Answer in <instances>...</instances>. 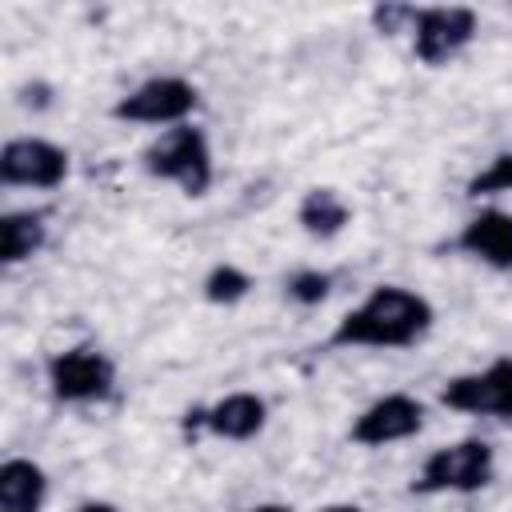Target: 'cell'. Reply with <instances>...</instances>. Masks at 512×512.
<instances>
[{
	"mask_svg": "<svg viewBox=\"0 0 512 512\" xmlns=\"http://www.w3.org/2000/svg\"><path fill=\"white\" fill-rule=\"evenodd\" d=\"M316 512H364L360 504H352V500H332V504H320Z\"/></svg>",
	"mask_w": 512,
	"mask_h": 512,
	"instance_id": "d6986e66",
	"label": "cell"
},
{
	"mask_svg": "<svg viewBox=\"0 0 512 512\" xmlns=\"http://www.w3.org/2000/svg\"><path fill=\"white\" fill-rule=\"evenodd\" d=\"M72 172L68 148L44 136H12L0 148V184L8 188H60Z\"/></svg>",
	"mask_w": 512,
	"mask_h": 512,
	"instance_id": "ba28073f",
	"label": "cell"
},
{
	"mask_svg": "<svg viewBox=\"0 0 512 512\" xmlns=\"http://www.w3.org/2000/svg\"><path fill=\"white\" fill-rule=\"evenodd\" d=\"M76 512H120V508H116L112 500H84Z\"/></svg>",
	"mask_w": 512,
	"mask_h": 512,
	"instance_id": "ffe728a7",
	"label": "cell"
},
{
	"mask_svg": "<svg viewBox=\"0 0 512 512\" xmlns=\"http://www.w3.org/2000/svg\"><path fill=\"white\" fill-rule=\"evenodd\" d=\"M372 28L380 36H400V32H412V20H416V8L412 4H376L368 12Z\"/></svg>",
	"mask_w": 512,
	"mask_h": 512,
	"instance_id": "ac0fdd59",
	"label": "cell"
},
{
	"mask_svg": "<svg viewBox=\"0 0 512 512\" xmlns=\"http://www.w3.org/2000/svg\"><path fill=\"white\" fill-rule=\"evenodd\" d=\"M240 512H292V508L276 504V500H264V504H252V508H240Z\"/></svg>",
	"mask_w": 512,
	"mask_h": 512,
	"instance_id": "44dd1931",
	"label": "cell"
},
{
	"mask_svg": "<svg viewBox=\"0 0 512 512\" xmlns=\"http://www.w3.org/2000/svg\"><path fill=\"white\" fill-rule=\"evenodd\" d=\"M48 240V216L36 212V208H20V212H4L0 216V260L12 268V264H24L32 260Z\"/></svg>",
	"mask_w": 512,
	"mask_h": 512,
	"instance_id": "5bb4252c",
	"label": "cell"
},
{
	"mask_svg": "<svg viewBox=\"0 0 512 512\" xmlns=\"http://www.w3.org/2000/svg\"><path fill=\"white\" fill-rule=\"evenodd\" d=\"M196 104H200V88L188 76H148L112 104V116L124 124L176 128V124H188Z\"/></svg>",
	"mask_w": 512,
	"mask_h": 512,
	"instance_id": "5b68a950",
	"label": "cell"
},
{
	"mask_svg": "<svg viewBox=\"0 0 512 512\" xmlns=\"http://www.w3.org/2000/svg\"><path fill=\"white\" fill-rule=\"evenodd\" d=\"M48 500V472L28 456L0 464V512H40Z\"/></svg>",
	"mask_w": 512,
	"mask_h": 512,
	"instance_id": "7c38bea8",
	"label": "cell"
},
{
	"mask_svg": "<svg viewBox=\"0 0 512 512\" xmlns=\"http://www.w3.org/2000/svg\"><path fill=\"white\" fill-rule=\"evenodd\" d=\"M492 476H496V448L480 436H464V440L432 448L420 460L408 492L412 496H472L488 488Z\"/></svg>",
	"mask_w": 512,
	"mask_h": 512,
	"instance_id": "3957f363",
	"label": "cell"
},
{
	"mask_svg": "<svg viewBox=\"0 0 512 512\" xmlns=\"http://www.w3.org/2000/svg\"><path fill=\"white\" fill-rule=\"evenodd\" d=\"M268 424V400L260 392H228L212 400L208 408H188L184 412V432H208L216 440H252Z\"/></svg>",
	"mask_w": 512,
	"mask_h": 512,
	"instance_id": "30bf717a",
	"label": "cell"
},
{
	"mask_svg": "<svg viewBox=\"0 0 512 512\" xmlns=\"http://www.w3.org/2000/svg\"><path fill=\"white\" fill-rule=\"evenodd\" d=\"M44 376H48V392L60 404H104L116 392V364L92 344L52 352Z\"/></svg>",
	"mask_w": 512,
	"mask_h": 512,
	"instance_id": "277c9868",
	"label": "cell"
},
{
	"mask_svg": "<svg viewBox=\"0 0 512 512\" xmlns=\"http://www.w3.org/2000/svg\"><path fill=\"white\" fill-rule=\"evenodd\" d=\"M476 28H480V16L464 4H428V8H416V20H412V56L428 68H440L448 64L452 56H460L472 40H476Z\"/></svg>",
	"mask_w": 512,
	"mask_h": 512,
	"instance_id": "8992f818",
	"label": "cell"
},
{
	"mask_svg": "<svg viewBox=\"0 0 512 512\" xmlns=\"http://www.w3.org/2000/svg\"><path fill=\"white\" fill-rule=\"evenodd\" d=\"M424 400L412 392H384L376 396L368 408H360V416L348 428V440L360 448H388L400 440H412L424 428Z\"/></svg>",
	"mask_w": 512,
	"mask_h": 512,
	"instance_id": "9c48e42d",
	"label": "cell"
},
{
	"mask_svg": "<svg viewBox=\"0 0 512 512\" xmlns=\"http://www.w3.org/2000/svg\"><path fill=\"white\" fill-rule=\"evenodd\" d=\"M140 168L152 180L176 184L184 196H204L212 188L216 164H212V140L200 124H176L152 136L140 152Z\"/></svg>",
	"mask_w": 512,
	"mask_h": 512,
	"instance_id": "7a4b0ae2",
	"label": "cell"
},
{
	"mask_svg": "<svg viewBox=\"0 0 512 512\" xmlns=\"http://www.w3.org/2000/svg\"><path fill=\"white\" fill-rule=\"evenodd\" d=\"M284 296L300 308H316L332 296V272L324 268H296L288 280H284Z\"/></svg>",
	"mask_w": 512,
	"mask_h": 512,
	"instance_id": "2e32d148",
	"label": "cell"
},
{
	"mask_svg": "<svg viewBox=\"0 0 512 512\" xmlns=\"http://www.w3.org/2000/svg\"><path fill=\"white\" fill-rule=\"evenodd\" d=\"M436 324L428 296L404 284H376L356 308H348L328 332V348H412Z\"/></svg>",
	"mask_w": 512,
	"mask_h": 512,
	"instance_id": "6da1fadb",
	"label": "cell"
},
{
	"mask_svg": "<svg viewBox=\"0 0 512 512\" xmlns=\"http://www.w3.org/2000/svg\"><path fill=\"white\" fill-rule=\"evenodd\" d=\"M456 248L496 272H512V212L508 208H484L456 232Z\"/></svg>",
	"mask_w": 512,
	"mask_h": 512,
	"instance_id": "8fae6325",
	"label": "cell"
},
{
	"mask_svg": "<svg viewBox=\"0 0 512 512\" xmlns=\"http://www.w3.org/2000/svg\"><path fill=\"white\" fill-rule=\"evenodd\" d=\"M472 200H480V196H504V192H512V148L508 152H500V156H492L472 180H468V188H464Z\"/></svg>",
	"mask_w": 512,
	"mask_h": 512,
	"instance_id": "e0dca14e",
	"label": "cell"
},
{
	"mask_svg": "<svg viewBox=\"0 0 512 512\" xmlns=\"http://www.w3.org/2000/svg\"><path fill=\"white\" fill-rule=\"evenodd\" d=\"M200 292H204L208 304H216V308H232V304H240V300L252 292V276H248L240 264L224 260V264H212V268H208Z\"/></svg>",
	"mask_w": 512,
	"mask_h": 512,
	"instance_id": "9a60e30c",
	"label": "cell"
},
{
	"mask_svg": "<svg viewBox=\"0 0 512 512\" xmlns=\"http://www.w3.org/2000/svg\"><path fill=\"white\" fill-rule=\"evenodd\" d=\"M440 404L464 416H496L512 420V356H496L476 372H460L444 380Z\"/></svg>",
	"mask_w": 512,
	"mask_h": 512,
	"instance_id": "52a82bcc",
	"label": "cell"
},
{
	"mask_svg": "<svg viewBox=\"0 0 512 512\" xmlns=\"http://www.w3.org/2000/svg\"><path fill=\"white\" fill-rule=\"evenodd\" d=\"M296 224L312 240H336L352 224V204L336 188H308L296 204Z\"/></svg>",
	"mask_w": 512,
	"mask_h": 512,
	"instance_id": "4fadbf2b",
	"label": "cell"
}]
</instances>
